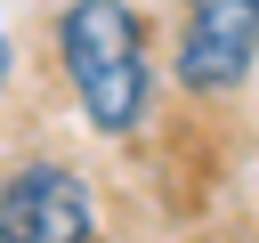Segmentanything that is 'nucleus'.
Returning <instances> with one entry per match:
<instances>
[{"label": "nucleus", "instance_id": "1", "mask_svg": "<svg viewBox=\"0 0 259 243\" xmlns=\"http://www.w3.org/2000/svg\"><path fill=\"white\" fill-rule=\"evenodd\" d=\"M57 73L97 138H138L154 105V40L130 0H65L57 8Z\"/></svg>", "mask_w": 259, "mask_h": 243}, {"label": "nucleus", "instance_id": "2", "mask_svg": "<svg viewBox=\"0 0 259 243\" xmlns=\"http://www.w3.org/2000/svg\"><path fill=\"white\" fill-rule=\"evenodd\" d=\"M170 73L186 97H235L259 73V0H178Z\"/></svg>", "mask_w": 259, "mask_h": 243}, {"label": "nucleus", "instance_id": "3", "mask_svg": "<svg viewBox=\"0 0 259 243\" xmlns=\"http://www.w3.org/2000/svg\"><path fill=\"white\" fill-rule=\"evenodd\" d=\"M97 235V194L73 162L32 154L0 178V243H89Z\"/></svg>", "mask_w": 259, "mask_h": 243}, {"label": "nucleus", "instance_id": "4", "mask_svg": "<svg viewBox=\"0 0 259 243\" xmlns=\"http://www.w3.org/2000/svg\"><path fill=\"white\" fill-rule=\"evenodd\" d=\"M0 81H8V40H0Z\"/></svg>", "mask_w": 259, "mask_h": 243}]
</instances>
